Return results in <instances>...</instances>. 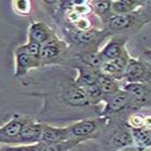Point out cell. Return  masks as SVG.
<instances>
[{
    "mask_svg": "<svg viewBox=\"0 0 151 151\" xmlns=\"http://www.w3.org/2000/svg\"><path fill=\"white\" fill-rule=\"evenodd\" d=\"M97 84L101 93H102V95L113 96V95L119 92V86L116 80L112 78V77H110V76L104 75V73H99L97 78Z\"/></svg>",
    "mask_w": 151,
    "mask_h": 151,
    "instance_id": "13",
    "label": "cell"
},
{
    "mask_svg": "<svg viewBox=\"0 0 151 151\" xmlns=\"http://www.w3.org/2000/svg\"><path fill=\"white\" fill-rule=\"evenodd\" d=\"M68 151H93V150H92V148H89L88 146H86V148H83V147H82V143H81V144H79L78 146H76L75 148L70 149V150H68Z\"/></svg>",
    "mask_w": 151,
    "mask_h": 151,
    "instance_id": "28",
    "label": "cell"
},
{
    "mask_svg": "<svg viewBox=\"0 0 151 151\" xmlns=\"http://www.w3.org/2000/svg\"><path fill=\"white\" fill-rule=\"evenodd\" d=\"M112 143L115 147H126L133 143V135L128 131H120L114 135Z\"/></svg>",
    "mask_w": 151,
    "mask_h": 151,
    "instance_id": "19",
    "label": "cell"
},
{
    "mask_svg": "<svg viewBox=\"0 0 151 151\" xmlns=\"http://www.w3.org/2000/svg\"><path fill=\"white\" fill-rule=\"evenodd\" d=\"M124 77L128 83H140L150 81L151 70L145 63L130 59L124 70Z\"/></svg>",
    "mask_w": 151,
    "mask_h": 151,
    "instance_id": "2",
    "label": "cell"
},
{
    "mask_svg": "<svg viewBox=\"0 0 151 151\" xmlns=\"http://www.w3.org/2000/svg\"><path fill=\"white\" fill-rule=\"evenodd\" d=\"M124 92H126L131 100L136 102H143L146 99L147 88L142 83H127L124 87Z\"/></svg>",
    "mask_w": 151,
    "mask_h": 151,
    "instance_id": "15",
    "label": "cell"
},
{
    "mask_svg": "<svg viewBox=\"0 0 151 151\" xmlns=\"http://www.w3.org/2000/svg\"><path fill=\"white\" fill-rule=\"evenodd\" d=\"M80 59L83 61L84 64H86V66L92 68H101V66L106 62L104 58L102 57L101 52L93 51V50L81 52L80 53Z\"/></svg>",
    "mask_w": 151,
    "mask_h": 151,
    "instance_id": "16",
    "label": "cell"
},
{
    "mask_svg": "<svg viewBox=\"0 0 151 151\" xmlns=\"http://www.w3.org/2000/svg\"><path fill=\"white\" fill-rule=\"evenodd\" d=\"M73 138L69 127L57 128L44 124L41 143H61Z\"/></svg>",
    "mask_w": 151,
    "mask_h": 151,
    "instance_id": "8",
    "label": "cell"
},
{
    "mask_svg": "<svg viewBox=\"0 0 151 151\" xmlns=\"http://www.w3.org/2000/svg\"><path fill=\"white\" fill-rule=\"evenodd\" d=\"M129 124L132 126L134 129H142L145 126L144 124V117L139 115H133L129 118Z\"/></svg>",
    "mask_w": 151,
    "mask_h": 151,
    "instance_id": "25",
    "label": "cell"
},
{
    "mask_svg": "<svg viewBox=\"0 0 151 151\" xmlns=\"http://www.w3.org/2000/svg\"><path fill=\"white\" fill-rule=\"evenodd\" d=\"M143 2H138V1H130V0H122V1H113L112 2V9L114 12L118 14H129L134 10L138 4Z\"/></svg>",
    "mask_w": 151,
    "mask_h": 151,
    "instance_id": "18",
    "label": "cell"
},
{
    "mask_svg": "<svg viewBox=\"0 0 151 151\" xmlns=\"http://www.w3.org/2000/svg\"><path fill=\"white\" fill-rule=\"evenodd\" d=\"M99 32L94 29L87 30V31H79L76 34V38L79 43L81 44H89L94 42L95 40H97Z\"/></svg>",
    "mask_w": 151,
    "mask_h": 151,
    "instance_id": "20",
    "label": "cell"
},
{
    "mask_svg": "<svg viewBox=\"0 0 151 151\" xmlns=\"http://www.w3.org/2000/svg\"><path fill=\"white\" fill-rule=\"evenodd\" d=\"M75 12H77V13L81 16V15H86V14H88L89 12H91V9L87 6H77L75 8Z\"/></svg>",
    "mask_w": 151,
    "mask_h": 151,
    "instance_id": "27",
    "label": "cell"
},
{
    "mask_svg": "<svg viewBox=\"0 0 151 151\" xmlns=\"http://www.w3.org/2000/svg\"><path fill=\"white\" fill-rule=\"evenodd\" d=\"M22 48L30 57L33 58L34 60H37L41 62V48L42 45L36 43H31V42H28L27 44L22 45Z\"/></svg>",
    "mask_w": 151,
    "mask_h": 151,
    "instance_id": "21",
    "label": "cell"
},
{
    "mask_svg": "<svg viewBox=\"0 0 151 151\" xmlns=\"http://www.w3.org/2000/svg\"><path fill=\"white\" fill-rule=\"evenodd\" d=\"M76 26L80 31H87V30L92 29V22L88 18H85V17H81L78 22H76Z\"/></svg>",
    "mask_w": 151,
    "mask_h": 151,
    "instance_id": "26",
    "label": "cell"
},
{
    "mask_svg": "<svg viewBox=\"0 0 151 151\" xmlns=\"http://www.w3.org/2000/svg\"><path fill=\"white\" fill-rule=\"evenodd\" d=\"M26 118L18 114H14L12 118L2 127H0V143L20 144V131Z\"/></svg>",
    "mask_w": 151,
    "mask_h": 151,
    "instance_id": "1",
    "label": "cell"
},
{
    "mask_svg": "<svg viewBox=\"0 0 151 151\" xmlns=\"http://www.w3.org/2000/svg\"><path fill=\"white\" fill-rule=\"evenodd\" d=\"M144 55L145 58L149 61V63L151 64V50H145L144 51Z\"/></svg>",
    "mask_w": 151,
    "mask_h": 151,
    "instance_id": "30",
    "label": "cell"
},
{
    "mask_svg": "<svg viewBox=\"0 0 151 151\" xmlns=\"http://www.w3.org/2000/svg\"><path fill=\"white\" fill-rule=\"evenodd\" d=\"M54 35L51 29L45 22H36L31 24L28 31V42L36 43L40 45H44L45 43L51 40Z\"/></svg>",
    "mask_w": 151,
    "mask_h": 151,
    "instance_id": "9",
    "label": "cell"
},
{
    "mask_svg": "<svg viewBox=\"0 0 151 151\" xmlns=\"http://www.w3.org/2000/svg\"><path fill=\"white\" fill-rule=\"evenodd\" d=\"M124 41L122 40H113L103 48L101 51L102 57L104 58L105 61H113L117 59L124 52Z\"/></svg>",
    "mask_w": 151,
    "mask_h": 151,
    "instance_id": "14",
    "label": "cell"
},
{
    "mask_svg": "<svg viewBox=\"0 0 151 151\" xmlns=\"http://www.w3.org/2000/svg\"><path fill=\"white\" fill-rule=\"evenodd\" d=\"M133 24V16L131 14L116 15L110 18V28L112 30H122L129 28Z\"/></svg>",
    "mask_w": 151,
    "mask_h": 151,
    "instance_id": "17",
    "label": "cell"
},
{
    "mask_svg": "<svg viewBox=\"0 0 151 151\" xmlns=\"http://www.w3.org/2000/svg\"><path fill=\"white\" fill-rule=\"evenodd\" d=\"M129 95L124 91H119L115 95L111 96V99L108 101V104L105 106L104 111L101 113V116H105V115H110V114L116 113L122 111L128 105L130 101Z\"/></svg>",
    "mask_w": 151,
    "mask_h": 151,
    "instance_id": "10",
    "label": "cell"
},
{
    "mask_svg": "<svg viewBox=\"0 0 151 151\" xmlns=\"http://www.w3.org/2000/svg\"><path fill=\"white\" fill-rule=\"evenodd\" d=\"M15 11L20 15H29L32 10V6L29 0H17L13 2Z\"/></svg>",
    "mask_w": 151,
    "mask_h": 151,
    "instance_id": "22",
    "label": "cell"
},
{
    "mask_svg": "<svg viewBox=\"0 0 151 151\" xmlns=\"http://www.w3.org/2000/svg\"><path fill=\"white\" fill-rule=\"evenodd\" d=\"M77 69L79 71L78 78L76 79L75 81V84L77 86L85 88V87L97 83L99 73L95 68L88 67V66H78Z\"/></svg>",
    "mask_w": 151,
    "mask_h": 151,
    "instance_id": "11",
    "label": "cell"
},
{
    "mask_svg": "<svg viewBox=\"0 0 151 151\" xmlns=\"http://www.w3.org/2000/svg\"><path fill=\"white\" fill-rule=\"evenodd\" d=\"M41 66V62L31 58L24 51L22 46H19L15 51V77H24L28 70Z\"/></svg>",
    "mask_w": 151,
    "mask_h": 151,
    "instance_id": "5",
    "label": "cell"
},
{
    "mask_svg": "<svg viewBox=\"0 0 151 151\" xmlns=\"http://www.w3.org/2000/svg\"><path fill=\"white\" fill-rule=\"evenodd\" d=\"M144 124L145 126H150L151 127V115L144 117Z\"/></svg>",
    "mask_w": 151,
    "mask_h": 151,
    "instance_id": "29",
    "label": "cell"
},
{
    "mask_svg": "<svg viewBox=\"0 0 151 151\" xmlns=\"http://www.w3.org/2000/svg\"><path fill=\"white\" fill-rule=\"evenodd\" d=\"M44 124L34 122L26 119L20 131V144L22 145H34L41 143Z\"/></svg>",
    "mask_w": 151,
    "mask_h": 151,
    "instance_id": "3",
    "label": "cell"
},
{
    "mask_svg": "<svg viewBox=\"0 0 151 151\" xmlns=\"http://www.w3.org/2000/svg\"><path fill=\"white\" fill-rule=\"evenodd\" d=\"M132 149H129V148H126V149H122V150H120V151H131Z\"/></svg>",
    "mask_w": 151,
    "mask_h": 151,
    "instance_id": "31",
    "label": "cell"
},
{
    "mask_svg": "<svg viewBox=\"0 0 151 151\" xmlns=\"http://www.w3.org/2000/svg\"><path fill=\"white\" fill-rule=\"evenodd\" d=\"M93 8L98 14H104L112 8V1H94Z\"/></svg>",
    "mask_w": 151,
    "mask_h": 151,
    "instance_id": "23",
    "label": "cell"
},
{
    "mask_svg": "<svg viewBox=\"0 0 151 151\" xmlns=\"http://www.w3.org/2000/svg\"><path fill=\"white\" fill-rule=\"evenodd\" d=\"M131 151H135V150H134V149H132V150H131Z\"/></svg>",
    "mask_w": 151,
    "mask_h": 151,
    "instance_id": "32",
    "label": "cell"
},
{
    "mask_svg": "<svg viewBox=\"0 0 151 151\" xmlns=\"http://www.w3.org/2000/svg\"><path fill=\"white\" fill-rule=\"evenodd\" d=\"M63 99L68 105L73 108H83V106H87L91 103V100L86 93L84 92V89L77 86L76 84L67 86L64 89Z\"/></svg>",
    "mask_w": 151,
    "mask_h": 151,
    "instance_id": "6",
    "label": "cell"
},
{
    "mask_svg": "<svg viewBox=\"0 0 151 151\" xmlns=\"http://www.w3.org/2000/svg\"><path fill=\"white\" fill-rule=\"evenodd\" d=\"M38 144L34 145H17V146H8L2 151H37Z\"/></svg>",
    "mask_w": 151,
    "mask_h": 151,
    "instance_id": "24",
    "label": "cell"
},
{
    "mask_svg": "<svg viewBox=\"0 0 151 151\" xmlns=\"http://www.w3.org/2000/svg\"><path fill=\"white\" fill-rule=\"evenodd\" d=\"M99 126V119H85L69 126V130L73 138H83L87 140L97 131Z\"/></svg>",
    "mask_w": 151,
    "mask_h": 151,
    "instance_id": "7",
    "label": "cell"
},
{
    "mask_svg": "<svg viewBox=\"0 0 151 151\" xmlns=\"http://www.w3.org/2000/svg\"><path fill=\"white\" fill-rule=\"evenodd\" d=\"M65 45L58 38L53 37L47 43L42 45L41 48V65H46L54 62L64 52Z\"/></svg>",
    "mask_w": 151,
    "mask_h": 151,
    "instance_id": "4",
    "label": "cell"
},
{
    "mask_svg": "<svg viewBox=\"0 0 151 151\" xmlns=\"http://www.w3.org/2000/svg\"><path fill=\"white\" fill-rule=\"evenodd\" d=\"M85 140L83 138H71L61 143H38L37 151H68Z\"/></svg>",
    "mask_w": 151,
    "mask_h": 151,
    "instance_id": "12",
    "label": "cell"
}]
</instances>
